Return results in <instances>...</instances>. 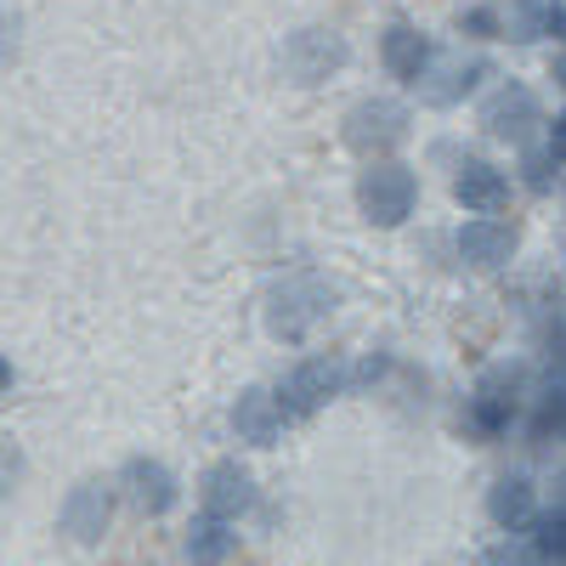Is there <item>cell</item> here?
<instances>
[{
	"label": "cell",
	"mask_w": 566,
	"mask_h": 566,
	"mask_svg": "<svg viewBox=\"0 0 566 566\" xmlns=\"http://www.w3.org/2000/svg\"><path fill=\"white\" fill-rule=\"evenodd\" d=\"M549 165H555L549 154H533V159H527V181H533V187H549Z\"/></svg>",
	"instance_id": "cell-23"
},
{
	"label": "cell",
	"mask_w": 566,
	"mask_h": 566,
	"mask_svg": "<svg viewBox=\"0 0 566 566\" xmlns=\"http://www.w3.org/2000/svg\"><path fill=\"white\" fill-rule=\"evenodd\" d=\"M549 74H555V85H566V52L555 57V69H549Z\"/></svg>",
	"instance_id": "cell-29"
},
{
	"label": "cell",
	"mask_w": 566,
	"mask_h": 566,
	"mask_svg": "<svg viewBox=\"0 0 566 566\" xmlns=\"http://www.w3.org/2000/svg\"><path fill=\"white\" fill-rule=\"evenodd\" d=\"M510 419H515V368H493L488 380L476 386V397L464 402V437H476V442H493L510 431Z\"/></svg>",
	"instance_id": "cell-3"
},
{
	"label": "cell",
	"mask_w": 566,
	"mask_h": 566,
	"mask_svg": "<svg viewBox=\"0 0 566 566\" xmlns=\"http://www.w3.org/2000/svg\"><path fill=\"white\" fill-rule=\"evenodd\" d=\"M464 29L488 40V34H499V12H488V7H476V12H464Z\"/></svg>",
	"instance_id": "cell-22"
},
{
	"label": "cell",
	"mask_w": 566,
	"mask_h": 566,
	"mask_svg": "<svg viewBox=\"0 0 566 566\" xmlns=\"http://www.w3.org/2000/svg\"><path fill=\"white\" fill-rule=\"evenodd\" d=\"M544 114H538V97L527 85H499L493 97H488V108H482V125H488V136H504V142H527V130L538 125Z\"/></svg>",
	"instance_id": "cell-10"
},
{
	"label": "cell",
	"mask_w": 566,
	"mask_h": 566,
	"mask_svg": "<svg viewBox=\"0 0 566 566\" xmlns=\"http://www.w3.org/2000/svg\"><path fill=\"white\" fill-rule=\"evenodd\" d=\"M533 510H538V488L527 476H499L493 493H488V515L504 527V533H522L533 522Z\"/></svg>",
	"instance_id": "cell-15"
},
{
	"label": "cell",
	"mask_w": 566,
	"mask_h": 566,
	"mask_svg": "<svg viewBox=\"0 0 566 566\" xmlns=\"http://www.w3.org/2000/svg\"><path fill=\"white\" fill-rule=\"evenodd\" d=\"M493 566H538V555H533V544H504L493 555Z\"/></svg>",
	"instance_id": "cell-21"
},
{
	"label": "cell",
	"mask_w": 566,
	"mask_h": 566,
	"mask_svg": "<svg viewBox=\"0 0 566 566\" xmlns=\"http://www.w3.org/2000/svg\"><path fill=\"white\" fill-rule=\"evenodd\" d=\"M283 63H290V74L301 85H317V80H328V74L346 63V40L340 34H323V29H301L290 45H283Z\"/></svg>",
	"instance_id": "cell-7"
},
{
	"label": "cell",
	"mask_w": 566,
	"mask_h": 566,
	"mask_svg": "<svg viewBox=\"0 0 566 566\" xmlns=\"http://www.w3.org/2000/svg\"><path fill=\"white\" fill-rule=\"evenodd\" d=\"M7 391H12V363L0 357V397H7Z\"/></svg>",
	"instance_id": "cell-26"
},
{
	"label": "cell",
	"mask_w": 566,
	"mask_h": 566,
	"mask_svg": "<svg viewBox=\"0 0 566 566\" xmlns=\"http://www.w3.org/2000/svg\"><path fill=\"white\" fill-rule=\"evenodd\" d=\"M380 63L397 80H424V74H431V40H424L413 23H391L386 40H380Z\"/></svg>",
	"instance_id": "cell-14"
},
{
	"label": "cell",
	"mask_w": 566,
	"mask_h": 566,
	"mask_svg": "<svg viewBox=\"0 0 566 566\" xmlns=\"http://www.w3.org/2000/svg\"><path fill=\"white\" fill-rule=\"evenodd\" d=\"M227 555H232V522H216V515L193 522V533H187V560L193 566H221Z\"/></svg>",
	"instance_id": "cell-18"
},
{
	"label": "cell",
	"mask_w": 566,
	"mask_h": 566,
	"mask_svg": "<svg viewBox=\"0 0 566 566\" xmlns=\"http://www.w3.org/2000/svg\"><path fill=\"white\" fill-rule=\"evenodd\" d=\"M255 504V482L250 470L239 459H221L205 470V515H216V522H239V515Z\"/></svg>",
	"instance_id": "cell-8"
},
{
	"label": "cell",
	"mask_w": 566,
	"mask_h": 566,
	"mask_svg": "<svg viewBox=\"0 0 566 566\" xmlns=\"http://www.w3.org/2000/svg\"><path fill=\"white\" fill-rule=\"evenodd\" d=\"M283 402L272 397V391H261V386H250L239 402H232V431H239L244 442H255V448H272L277 442V431H283Z\"/></svg>",
	"instance_id": "cell-13"
},
{
	"label": "cell",
	"mask_w": 566,
	"mask_h": 566,
	"mask_svg": "<svg viewBox=\"0 0 566 566\" xmlns=\"http://www.w3.org/2000/svg\"><path fill=\"white\" fill-rule=\"evenodd\" d=\"M346 386V368H340V357H306L295 374H290V386H283V413H312V408H323L328 397H335Z\"/></svg>",
	"instance_id": "cell-6"
},
{
	"label": "cell",
	"mask_w": 566,
	"mask_h": 566,
	"mask_svg": "<svg viewBox=\"0 0 566 566\" xmlns=\"http://www.w3.org/2000/svg\"><path fill=\"white\" fill-rule=\"evenodd\" d=\"M413 199H419V181L408 165H368L363 181H357V205L374 227H402L413 216Z\"/></svg>",
	"instance_id": "cell-1"
},
{
	"label": "cell",
	"mask_w": 566,
	"mask_h": 566,
	"mask_svg": "<svg viewBox=\"0 0 566 566\" xmlns=\"http://www.w3.org/2000/svg\"><path fill=\"white\" fill-rule=\"evenodd\" d=\"M453 199L464 210H476V216H493V210L510 205V176L499 165H488V159H464L459 176H453Z\"/></svg>",
	"instance_id": "cell-11"
},
{
	"label": "cell",
	"mask_w": 566,
	"mask_h": 566,
	"mask_svg": "<svg viewBox=\"0 0 566 566\" xmlns=\"http://www.w3.org/2000/svg\"><path fill=\"white\" fill-rule=\"evenodd\" d=\"M408 136V108L391 103V97H363L352 114H346V142L357 154H386Z\"/></svg>",
	"instance_id": "cell-4"
},
{
	"label": "cell",
	"mask_w": 566,
	"mask_h": 566,
	"mask_svg": "<svg viewBox=\"0 0 566 566\" xmlns=\"http://www.w3.org/2000/svg\"><path fill=\"white\" fill-rule=\"evenodd\" d=\"M549 159H566V114H555L549 125Z\"/></svg>",
	"instance_id": "cell-24"
},
{
	"label": "cell",
	"mask_w": 566,
	"mask_h": 566,
	"mask_svg": "<svg viewBox=\"0 0 566 566\" xmlns=\"http://www.w3.org/2000/svg\"><path fill=\"white\" fill-rule=\"evenodd\" d=\"M18 52V18H0V57Z\"/></svg>",
	"instance_id": "cell-25"
},
{
	"label": "cell",
	"mask_w": 566,
	"mask_h": 566,
	"mask_svg": "<svg viewBox=\"0 0 566 566\" xmlns=\"http://www.w3.org/2000/svg\"><path fill=\"white\" fill-rule=\"evenodd\" d=\"M555 515H566V476L555 482Z\"/></svg>",
	"instance_id": "cell-27"
},
{
	"label": "cell",
	"mask_w": 566,
	"mask_h": 566,
	"mask_svg": "<svg viewBox=\"0 0 566 566\" xmlns=\"http://www.w3.org/2000/svg\"><path fill=\"white\" fill-rule=\"evenodd\" d=\"M18 476H23V453L0 442V499H7V493L18 488Z\"/></svg>",
	"instance_id": "cell-20"
},
{
	"label": "cell",
	"mask_w": 566,
	"mask_h": 566,
	"mask_svg": "<svg viewBox=\"0 0 566 566\" xmlns=\"http://www.w3.org/2000/svg\"><path fill=\"white\" fill-rule=\"evenodd\" d=\"M515 244H522V227L499 221V216H476V221L459 227V255L470 266H504L515 255Z\"/></svg>",
	"instance_id": "cell-9"
},
{
	"label": "cell",
	"mask_w": 566,
	"mask_h": 566,
	"mask_svg": "<svg viewBox=\"0 0 566 566\" xmlns=\"http://www.w3.org/2000/svg\"><path fill=\"white\" fill-rule=\"evenodd\" d=\"M549 23H555V0H510L499 18V34L515 45H533L538 34H549Z\"/></svg>",
	"instance_id": "cell-17"
},
{
	"label": "cell",
	"mask_w": 566,
	"mask_h": 566,
	"mask_svg": "<svg viewBox=\"0 0 566 566\" xmlns=\"http://www.w3.org/2000/svg\"><path fill=\"white\" fill-rule=\"evenodd\" d=\"M549 34H560V40H566V7H555V23H549Z\"/></svg>",
	"instance_id": "cell-28"
},
{
	"label": "cell",
	"mask_w": 566,
	"mask_h": 566,
	"mask_svg": "<svg viewBox=\"0 0 566 566\" xmlns=\"http://www.w3.org/2000/svg\"><path fill=\"white\" fill-rule=\"evenodd\" d=\"M533 555H538V566H566V515H544V522H533Z\"/></svg>",
	"instance_id": "cell-19"
},
{
	"label": "cell",
	"mask_w": 566,
	"mask_h": 566,
	"mask_svg": "<svg viewBox=\"0 0 566 566\" xmlns=\"http://www.w3.org/2000/svg\"><path fill=\"white\" fill-rule=\"evenodd\" d=\"M328 306H335V290H328L323 277H295V283H283V290L272 295L266 323H272V335H277V340H301Z\"/></svg>",
	"instance_id": "cell-2"
},
{
	"label": "cell",
	"mask_w": 566,
	"mask_h": 566,
	"mask_svg": "<svg viewBox=\"0 0 566 566\" xmlns=\"http://www.w3.org/2000/svg\"><path fill=\"white\" fill-rule=\"evenodd\" d=\"M482 74H488V63H482V57H470V63H442L437 74H424V103L448 108V103L470 97V91H476V80H482Z\"/></svg>",
	"instance_id": "cell-16"
},
{
	"label": "cell",
	"mask_w": 566,
	"mask_h": 566,
	"mask_svg": "<svg viewBox=\"0 0 566 566\" xmlns=\"http://www.w3.org/2000/svg\"><path fill=\"white\" fill-rule=\"evenodd\" d=\"M108 522H114V488L108 482H80L69 499H63V533H69V544H97L103 533H108Z\"/></svg>",
	"instance_id": "cell-5"
},
{
	"label": "cell",
	"mask_w": 566,
	"mask_h": 566,
	"mask_svg": "<svg viewBox=\"0 0 566 566\" xmlns=\"http://www.w3.org/2000/svg\"><path fill=\"white\" fill-rule=\"evenodd\" d=\"M119 482H125V493H130V504L142 515H165L176 504V476H170L159 459H125Z\"/></svg>",
	"instance_id": "cell-12"
}]
</instances>
